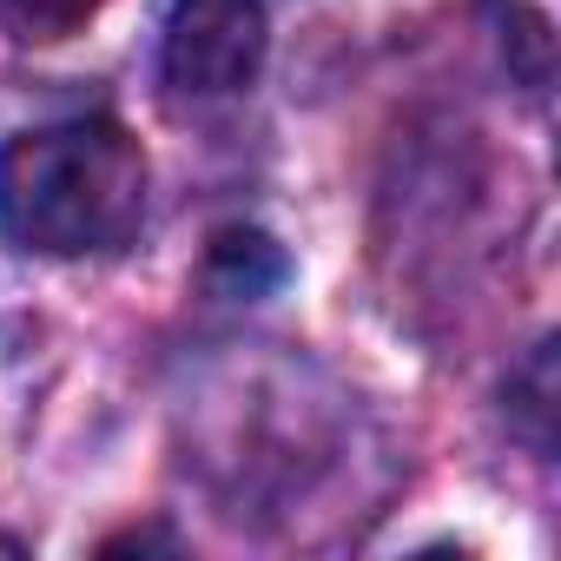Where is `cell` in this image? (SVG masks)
Wrapping results in <instances>:
<instances>
[{
    "mask_svg": "<svg viewBox=\"0 0 561 561\" xmlns=\"http://www.w3.org/2000/svg\"><path fill=\"white\" fill-rule=\"evenodd\" d=\"M146 218V152L113 119H67L0 146V231L21 251H113Z\"/></svg>",
    "mask_w": 561,
    "mask_h": 561,
    "instance_id": "1",
    "label": "cell"
},
{
    "mask_svg": "<svg viewBox=\"0 0 561 561\" xmlns=\"http://www.w3.org/2000/svg\"><path fill=\"white\" fill-rule=\"evenodd\" d=\"M257 60H264L257 0H172L159 73L179 100H225L251 87Z\"/></svg>",
    "mask_w": 561,
    "mask_h": 561,
    "instance_id": "2",
    "label": "cell"
},
{
    "mask_svg": "<svg viewBox=\"0 0 561 561\" xmlns=\"http://www.w3.org/2000/svg\"><path fill=\"white\" fill-rule=\"evenodd\" d=\"M205 277L225 298H264V291L285 285V251H277V238H264L257 225H231V231L211 238Z\"/></svg>",
    "mask_w": 561,
    "mask_h": 561,
    "instance_id": "3",
    "label": "cell"
},
{
    "mask_svg": "<svg viewBox=\"0 0 561 561\" xmlns=\"http://www.w3.org/2000/svg\"><path fill=\"white\" fill-rule=\"evenodd\" d=\"M106 0H0V27L27 47H47V41H67L80 34Z\"/></svg>",
    "mask_w": 561,
    "mask_h": 561,
    "instance_id": "4",
    "label": "cell"
},
{
    "mask_svg": "<svg viewBox=\"0 0 561 561\" xmlns=\"http://www.w3.org/2000/svg\"><path fill=\"white\" fill-rule=\"evenodd\" d=\"M0 554H21V541H8V535H0Z\"/></svg>",
    "mask_w": 561,
    "mask_h": 561,
    "instance_id": "5",
    "label": "cell"
}]
</instances>
